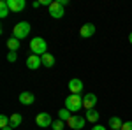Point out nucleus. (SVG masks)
I'll use <instances>...</instances> for the list:
<instances>
[{"label": "nucleus", "instance_id": "obj_1", "mask_svg": "<svg viewBox=\"0 0 132 130\" xmlns=\"http://www.w3.org/2000/svg\"><path fill=\"white\" fill-rule=\"evenodd\" d=\"M30 51H32V55L42 56V55L48 53V42L42 39V37H35V39L30 40Z\"/></svg>", "mask_w": 132, "mask_h": 130}, {"label": "nucleus", "instance_id": "obj_2", "mask_svg": "<svg viewBox=\"0 0 132 130\" xmlns=\"http://www.w3.org/2000/svg\"><path fill=\"white\" fill-rule=\"evenodd\" d=\"M65 107L71 111V112H78V111H81V107H83V97H81V95H74V93H71V95L65 99Z\"/></svg>", "mask_w": 132, "mask_h": 130}, {"label": "nucleus", "instance_id": "obj_3", "mask_svg": "<svg viewBox=\"0 0 132 130\" xmlns=\"http://www.w3.org/2000/svg\"><path fill=\"white\" fill-rule=\"evenodd\" d=\"M28 33H30V23H27V21L16 23L14 28H12V37H16V39H20V40L25 39Z\"/></svg>", "mask_w": 132, "mask_h": 130}, {"label": "nucleus", "instance_id": "obj_4", "mask_svg": "<svg viewBox=\"0 0 132 130\" xmlns=\"http://www.w3.org/2000/svg\"><path fill=\"white\" fill-rule=\"evenodd\" d=\"M85 123H86V118L81 116V114H72L71 118H69V121H67V125L74 130H81L85 127Z\"/></svg>", "mask_w": 132, "mask_h": 130}, {"label": "nucleus", "instance_id": "obj_5", "mask_svg": "<svg viewBox=\"0 0 132 130\" xmlns=\"http://www.w3.org/2000/svg\"><path fill=\"white\" fill-rule=\"evenodd\" d=\"M65 5H62L60 2H53L50 5V16L51 18H55V20H60L62 16L65 14V9H63Z\"/></svg>", "mask_w": 132, "mask_h": 130}, {"label": "nucleus", "instance_id": "obj_6", "mask_svg": "<svg viewBox=\"0 0 132 130\" xmlns=\"http://www.w3.org/2000/svg\"><path fill=\"white\" fill-rule=\"evenodd\" d=\"M35 123L41 127V128H46V127H51L53 125V120H51L50 112H39L37 118H35Z\"/></svg>", "mask_w": 132, "mask_h": 130}, {"label": "nucleus", "instance_id": "obj_7", "mask_svg": "<svg viewBox=\"0 0 132 130\" xmlns=\"http://www.w3.org/2000/svg\"><path fill=\"white\" fill-rule=\"evenodd\" d=\"M7 5H9L11 12H21L27 7V2L25 0H7Z\"/></svg>", "mask_w": 132, "mask_h": 130}, {"label": "nucleus", "instance_id": "obj_8", "mask_svg": "<svg viewBox=\"0 0 132 130\" xmlns=\"http://www.w3.org/2000/svg\"><path fill=\"white\" fill-rule=\"evenodd\" d=\"M25 63H27V67L30 70H37L42 65V60H41V56H37V55H30Z\"/></svg>", "mask_w": 132, "mask_h": 130}, {"label": "nucleus", "instance_id": "obj_9", "mask_svg": "<svg viewBox=\"0 0 132 130\" xmlns=\"http://www.w3.org/2000/svg\"><path fill=\"white\" fill-rule=\"evenodd\" d=\"M95 104H97V97L93 93H86L83 97V107L88 111V109H95Z\"/></svg>", "mask_w": 132, "mask_h": 130}, {"label": "nucleus", "instance_id": "obj_10", "mask_svg": "<svg viewBox=\"0 0 132 130\" xmlns=\"http://www.w3.org/2000/svg\"><path fill=\"white\" fill-rule=\"evenodd\" d=\"M83 81L81 79H71L69 81V91L71 93H74V95H79L81 93V90H83Z\"/></svg>", "mask_w": 132, "mask_h": 130}, {"label": "nucleus", "instance_id": "obj_11", "mask_svg": "<svg viewBox=\"0 0 132 130\" xmlns=\"http://www.w3.org/2000/svg\"><path fill=\"white\" fill-rule=\"evenodd\" d=\"M95 33V25L93 23H86V25H83L81 30H79V35H81L83 39H88Z\"/></svg>", "mask_w": 132, "mask_h": 130}, {"label": "nucleus", "instance_id": "obj_12", "mask_svg": "<svg viewBox=\"0 0 132 130\" xmlns=\"http://www.w3.org/2000/svg\"><path fill=\"white\" fill-rule=\"evenodd\" d=\"M20 102L23 106H32L35 102V97H34V93H30V91H23V93H20Z\"/></svg>", "mask_w": 132, "mask_h": 130}, {"label": "nucleus", "instance_id": "obj_13", "mask_svg": "<svg viewBox=\"0 0 132 130\" xmlns=\"http://www.w3.org/2000/svg\"><path fill=\"white\" fill-rule=\"evenodd\" d=\"M41 60H42V65H44V67H48V69H51V67L55 65V56H53L51 53H46V55H42Z\"/></svg>", "mask_w": 132, "mask_h": 130}, {"label": "nucleus", "instance_id": "obj_14", "mask_svg": "<svg viewBox=\"0 0 132 130\" xmlns=\"http://www.w3.org/2000/svg\"><path fill=\"white\" fill-rule=\"evenodd\" d=\"M85 118H86V121H92L93 125L97 123V120H99V112L95 109H88L86 112H85Z\"/></svg>", "mask_w": 132, "mask_h": 130}, {"label": "nucleus", "instance_id": "obj_15", "mask_svg": "<svg viewBox=\"0 0 132 130\" xmlns=\"http://www.w3.org/2000/svg\"><path fill=\"white\" fill-rule=\"evenodd\" d=\"M123 125V121L118 118V116H113V118H109V128L111 130H120Z\"/></svg>", "mask_w": 132, "mask_h": 130}, {"label": "nucleus", "instance_id": "obj_16", "mask_svg": "<svg viewBox=\"0 0 132 130\" xmlns=\"http://www.w3.org/2000/svg\"><path fill=\"white\" fill-rule=\"evenodd\" d=\"M21 46L20 39H16V37H11L9 40H7V48H9V51H18Z\"/></svg>", "mask_w": 132, "mask_h": 130}, {"label": "nucleus", "instance_id": "obj_17", "mask_svg": "<svg viewBox=\"0 0 132 130\" xmlns=\"http://www.w3.org/2000/svg\"><path fill=\"white\" fill-rule=\"evenodd\" d=\"M9 120H11V127L14 128V127H20V125H21L23 118H21L20 112H14V114H11V116H9Z\"/></svg>", "mask_w": 132, "mask_h": 130}, {"label": "nucleus", "instance_id": "obj_18", "mask_svg": "<svg viewBox=\"0 0 132 130\" xmlns=\"http://www.w3.org/2000/svg\"><path fill=\"white\" fill-rule=\"evenodd\" d=\"M71 116H72V114H71V111L67 109V107H63V109L58 111V120H62V121H69Z\"/></svg>", "mask_w": 132, "mask_h": 130}, {"label": "nucleus", "instance_id": "obj_19", "mask_svg": "<svg viewBox=\"0 0 132 130\" xmlns=\"http://www.w3.org/2000/svg\"><path fill=\"white\" fill-rule=\"evenodd\" d=\"M9 14V5H7V0H2L0 2V18H5Z\"/></svg>", "mask_w": 132, "mask_h": 130}, {"label": "nucleus", "instance_id": "obj_20", "mask_svg": "<svg viewBox=\"0 0 132 130\" xmlns=\"http://www.w3.org/2000/svg\"><path fill=\"white\" fill-rule=\"evenodd\" d=\"M0 127H2V128H5V127H11L9 116H5V114H0Z\"/></svg>", "mask_w": 132, "mask_h": 130}, {"label": "nucleus", "instance_id": "obj_21", "mask_svg": "<svg viewBox=\"0 0 132 130\" xmlns=\"http://www.w3.org/2000/svg\"><path fill=\"white\" fill-rule=\"evenodd\" d=\"M51 127H53V130H63V121L62 120H55Z\"/></svg>", "mask_w": 132, "mask_h": 130}, {"label": "nucleus", "instance_id": "obj_22", "mask_svg": "<svg viewBox=\"0 0 132 130\" xmlns=\"http://www.w3.org/2000/svg\"><path fill=\"white\" fill-rule=\"evenodd\" d=\"M18 60V53L16 51H9L7 53V62H16Z\"/></svg>", "mask_w": 132, "mask_h": 130}, {"label": "nucleus", "instance_id": "obj_23", "mask_svg": "<svg viewBox=\"0 0 132 130\" xmlns=\"http://www.w3.org/2000/svg\"><path fill=\"white\" fill-rule=\"evenodd\" d=\"M122 130H132V121H123Z\"/></svg>", "mask_w": 132, "mask_h": 130}, {"label": "nucleus", "instance_id": "obj_24", "mask_svg": "<svg viewBox=\"0 0 132 130\" xmlns=\"http://www.w3.org/2000/svg\"><path fill=\"white\" fill-rule=\"evenodd\" d=\"M92 130H106V127H102V125H93Z\"/></svg>", "mask_w": 132, "mask_h": 130}, {"label": "nucleus", "instance_id": "obj_25", "mask_svg": "<svg viewBox=\"0 0 132 130\" xmlns=\"http://www.w3.org/2000/svg\"><path fill=\"white\" fill-rule=\"evenodd\" d=\"M42 4H41V0H37V2H34V7H41Z\"/></svg>", "mask_w": 132, "mask_h": 130}, {"label": "nucleus", "instance_id": "obj_26", "mask_svg": "<svg viewBox=\"0 0 132 130\" xmlns=\"http://www.w3.org/2000/svg\"><path fill=\"white\" fill-rule=\"evenodd\" d=\"M2 130H14L12 127H5V128H2Z\"/></svg>", "mask_w": 132, "mask_h": 130}, {"label": "nucleus", "instance_id": "obj_27", "mask_svg": "<svg viewBox=\"0 0 132 130\" xmlns=\"http://www.w3.org/2000/svg\"><path fill=\"white\" fill-rule=\"evenodd\" d=\"M129 42L132 44V32H130V35H129Z\"/></svg>", "mask_w": 132, "mask_h": 130}, {"label": "nucleus", "instance_id": "obj_28", "mask_svg": "<svg viewBox=\"0 0 132 130\" xmlns=\"http://www.w3.org/2000/svg\"><path fill=\"white\" fill-rule=\"evenodd\" d=\"M120 130H122V128H120Z\"/></svg>", "mask_w": 132, "mask_h": 130}]
</instances>
